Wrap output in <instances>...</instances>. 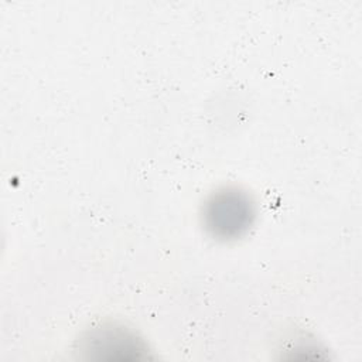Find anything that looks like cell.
Returning a JSON list of instances; mask_svg holds the SVG:
<instances>
[{
    "label": "cell",
    "instance_id": "6da1fadb",
    "mask_svg": "<svg viewBox=\"0 0 362 362\" xmlns=\"http://www.w3.org/2000/svg\"><path fill=\"white\" fill-rule=\"evenodd\" d=\"M255 216L253 201L236 187H223L212 192L202 208L205 230L209 236L222 242L245 236L252 228Z\"/></svg>",
    "mask_w": 362,
    "mask_h": 362
}]
</instances>
